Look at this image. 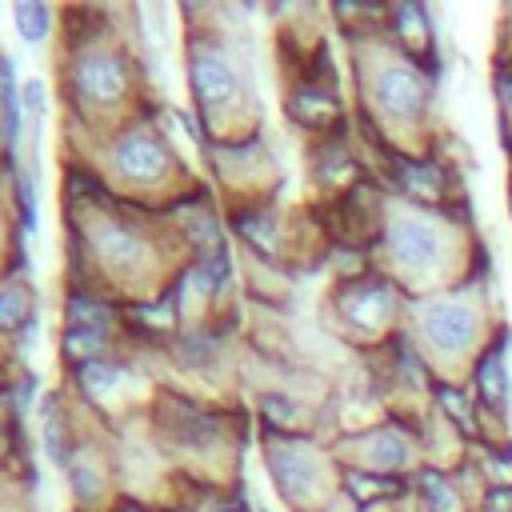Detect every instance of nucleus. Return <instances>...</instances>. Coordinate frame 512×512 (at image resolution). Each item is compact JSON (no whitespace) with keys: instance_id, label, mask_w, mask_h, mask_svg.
<instances>
[{"instance_id":"nucleus-1","label":"nucleus","mask_w":512,"mask_h":512,"mask_svg":"<svg viewBox=\"0 0 512 512\" xmlns=\"http://www.w3.org/2000/svg\"><path fill=\"white\" fill-rule=\"evenodd\" d=\"M420 328H424L428 344H436L440 352H456L472 336V308L460 304V300H436V304L424 308Z\"/></svg>"},{"instance_id":"nucleus-2","label":"nucleus","mask_w":512,"mask_h":512,"mask_svg":"<svg viewBox=\"0 0 512 512\" xmlns=\"http://www.w3.org/2000/svg\"><path fill=\"white\" fill-rule=\"evenodd\" d=\"M424 96H428V84L420 72H412L408 64H392L376 76V100L396 112V116H412L424 108Z\"/></svg>"},{"instance_id":"nucleus-3","label":"nucleus","mask_w":512,"mask_h":512,"mask_svg":"<svg viewBox=\"0 0 512 512\" xmlns=\"http://www.w3.org/2000/svg\"><path fill=\"white\" fill-rule=\"evenodd\" d=\"M392 256L400 260V264H412V268H420V264H432L436 260V252H440V240H436V228L428 224V220H416V216H400L396 224H392Z\"/></svg>"},{"instance_id":"nucleus-4","label":"nucleus","mask_w":512,"mask_h":512,"mask_svg":"<svg viewBox=\"0 0 512 512\" xmlns=\"http://www.w3.org/2000/svg\"><path fill=\"white\" fill-rule=\"evenodd\" d=\"M192 88H196L200 100L220 104V100H228V96L236 92V72L228 68L224 56H216V52H200V56L192 60Z\"/></svg>"},{"instance_id":"nucleus-5","label":"nucleus","mask_w":512,"mask_h":512,"mask_svg":"<svg viewBox=\"0 0 512 512\" xmlns=\"http://www.w3.org/2000/svg\"><path fill=\"white\" fill-rule=\"evenodd\" d=\"M76 80H80V88H84L88 96L108 100V96L120 92L124 68H120V60H112V56H88V60L76 68Z\"/></svg>"},{"instance_id":"nucleus-6","label":"nucleus","mask_w":512,"mask_h":512,"mask_svg":"<svg viewBox=\"0 0 512 512\" xmlns=\"http://www.w3.org/2000/svg\"><path fill=\"white\" fill-rule=\"evenodd\" d=\"M116 164H120L128 176H136V180H148V176H156V172H160L164 156H160V148H156L148 136L132 132V136H124V140L116 144Z\"/></svg>"},{"instance_id":"nucleus-7","label":"nucleus","mask_w":512,"mask_h":512,"mask_svg":"<svg viewBox=\"0 0 512 512\" xmlns=\"http://www.w3.org/2000/svg\"><path fill=\"white\" fill-rule=\"evenodd\" d=\"M272 472L280 480V488H304L312 480V464L300 452H272Z\"/></svg>"},{"instance_id":"nucleus-8","label":"nucleus","mask_w":512,"mask_h":512,"mask_svg":"<svg viewBox=\"0 0 512 512\" xmlns=\"http://www.w3.org/2000/svg\"><path fill=\"white\" fill-rule=\"evenodd\" d=\"M12 16H16V28L24 40H44V32H48V8L44 4H16Z\"/></svg>"},{"instance_id":"nucleus-9","label":"nucleus","mask_w":512,"mask_h":512,"mask_svg":"<svg viewBox=\"0 0 512 512\" xmlns=\"http://www.w3.org/2000/svg\"><path fill=\"white\" fill-rule=\"evenodd\" d=\"M100 248H104L108 260H132L140 252V244H136V236L128 228H104L100 232Z\"/></svg>"},{"instance_id":"nucleus-10","label":"nucleus","mask_w":512,"mask_h":512,"mask_svg":"<svg viewBox=\"0 0 512 512\" xmlns=\"http://www.w3.org/2000/svg\"><path fill=\"white\" fill-rule=\"evenodd\" d=\"M96 348H100V336H96V328H72L68 336H64V352L72 356V360H96Z\"/></svg>"},{"instance_id":"nucleus-11","label":"nucleus","mask_w":512,"mask_h":512,"mask_svg":"<svg viewBox=\"0 0 512 512\" xmlns=\"http://www.w3.org/2000/svg\"><path fill=\"white\" fill-rule=\"evenodd\" d=\"M28 296L20 292V288H4L0 292V328H16V324H24V316H28Z\"/></svg>"},{"instance_id":"nucleus-12","label":"nucleus","mask_w":512,"mask_h":512,"mask_svg":"<svg viewBox=\"0 0 512 512\" xmlns=\"http://www.w3.org/2000/svg\"><path fill=\"white\" fill-rule=\"evenodd\" d=\"M80 376H84V384H88V388H108V384H116V380H120V368L92 360V364H84V368H80Z\"/></svg>"},{"instance_id":"nucleus-13","label":"nucleus","mask_w":512,"mask_h":512,"mask_svg":"<svg viewBox=\"0 0 512 512\" xmlns=\"http://www.w3.org/2000/svg\"><path fill=\"white\" fill-rule=\"evenodd\" d=\"M224 276H228V260H224V256H212V260H204V264L196 268V284H200V288H216Z\"/></svg>"},{"instance_id":"nucleus-14","label":"nucleus","mask_w":512,"mask_h":512,"mask_svg":"<svg viewBox=\"0 0 512 512\" xmlns=\"http://www.w3.org/2000/svg\"><path fill=\"white\" fill-rule=\"evenodd\" d=\"M24 104H28V108H36V112L44 108V84H40V80L24 84Z\"/></svg>"},{"instance_id":"nucleus-15","label":"nucleus","mask_w":512,"mask_h":512,"mask_svg":"<svg viewBox=\"0 0 512 512\" xmlns=\"http://www.w3.org/2000/svg\"><path fill=\"white\" fill-rule=\"evenodd\" d=\"M48 452H52V460H64V444H60V424L56 420H48Z\"/></svg>"}]
</instances>
